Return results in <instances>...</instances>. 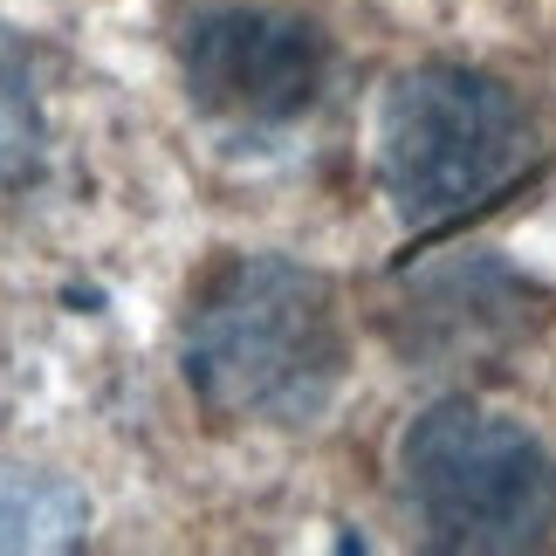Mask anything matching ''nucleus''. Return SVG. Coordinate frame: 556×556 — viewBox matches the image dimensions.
I'll return each mask as SVG.
<instances>
[{"label": "nucleus", "mask_w": 556, "mask_h": 556, "mask_svg": "<svg viewBox=\"0 0 556 556\" xmlns=\"http://www.w3.org/2000/svg\"><path fill=\"white\" fill-rule=\"evenodd\" d=\"M344 378V316L316 268L233 254L186 316V384L213 419L309 426Z\"/></svg>", "instance_id": "1"}, {"label": "nucleus", "mask_w": 556, "mask_h": 556, "mask_svg": "<svg viewBox=\"0 0 556 556\" xmlns=\"http://www.w3.org/2000/svg\"><path fill=\"white\" fill-rule=\"evenodd\" d=\"M529 159H536V131H529L522 97L481 70L426 62L384 97L378 173L392 206L426 233L502 200L529 173Z\"/></svg>", "instance_id": "2"}, {"label": "nucleus", "mask_w": 556, "mask_h": 556, "mask_svg": "<svg viewBox=\"0 0 556 556\" xmlns=\"http://www.w3.org/2000/svg\"><path fill=\"white\" fill-rule=\"evenodd\" d=\"M405 502L433 549L516 556L543 549L556 529V460L529 426L446 399L413 419L399 446Z\"/></svg>", "instance_id": "3"}, {"label": "nucleus", "mask_w": 556, "mask_h": 556, "mask_svg": "<svg viewBox=\"0 0 556 556\" xmlns=\"http://www.w3.org/2000/svg\"><path fill=\"white\" fill-rule=\"evenodd\" d=\"M330 41L282 8H213L186 35V90L233 124H295L324 97Z\"/></svg>", "instance_id": "4"}, {"label": "nucleus", "mask_w": 556, "mask_h": 556, "mask_svg": "<svg viewBox=\"0 0 556 556\" xmlns=\"http://www.w3.org/2000/svg\"><path fill=\"white\" fill-rule=\"evenodd\" d=\"M90 529V502L55 475L0 467V549H76Z\"/></svg>", "instance_id": "5"}, {"label": "nucleus", "mask_w": 556, "mask_h": 556, "mask_svg": "<svg viewBox=\"0 0 556 556\" xmlns=\"http://www.w3.org/2000/svg\"><path fill=\"white\" fill-rule=\"evenodd\" d=\"M49 144V117H41L35 62L14 35H0V186H21L41 165Z\"/></svg>", "instance_id": "6"}]
</instances>
